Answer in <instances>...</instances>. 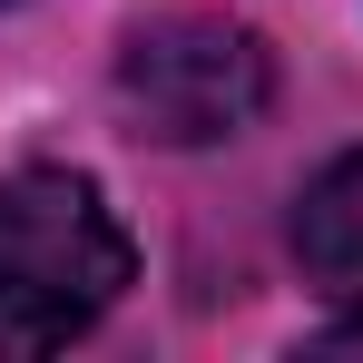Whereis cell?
Here are the masks:
<instances>
[{"label":"cell","mask_w":363,"mask_h":363,"mask_svg":"<svg viewBox=\"0 0 363 363\" xmlns=\"http://www.w3.org/2000/svg\"><path fill=\"white\" fill-rule=\"evenodd\" d=\"M138 285V245L118 206L79 167L0 177V354H60Z\"/></svg>","instance_id":"6da1fadb"},{"label":"cell","mask_w":363,"mask_h":363,"mask_svg":"<svg viewBox=\"0 0 363 363\" xmlns=\"http://www.w3.org/2000/svg\"><path fill=\"white\" fill-rule=\"evenodd\" d=\"M118 108L157 147H216L275 108V50L226 10H167L118 40Z\"/></svg>","instance_id":"7a4b0ae2"},{"label":"cell","mask_w":363,"mask_h":363,"mask_svg":"<svg viewBox=\"0 0 363 363\" xmlns=\"http://www.w3.org/2000/svg\"><path fill=\"white\" fill-rule=\"evenodd\" d=\"M295 255L324 295H363V147L295 196Z\"/></svg>","instance_id":"3957f363"},{"label":"cell","mask_w":363,"mask_h":363,"mask_svg":"<svg viewBox=\"0 0 363 363\" xmlns=\"http://www.w3.org/2000/svg\"><path fill=\"white\" fill-rule=\"evenodd\" d=\"M324 344H334V354H363V324H334Z\"/></svg>","instance_id":"277c9868"},{"label":"cell","mask_w":363,"mask_h":363,"mask_svg":"<svg viewBox=\"0 0 363 363\" xmlns=\"http://www.w3.org/2000/svg\"><path fill=\"white\" fill-rule=\"evenodd\" d=\"M0 10H10V0H0Z\"/></svg>","instance_id":"5b68a950"}]
</instances>
